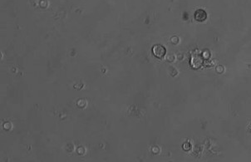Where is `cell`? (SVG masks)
I'll list each match as a JSON object with an SVG mask.
<instances>
[{
  "instance_id": "6da1fadb",
  "label": "cell",
  "mask_w": 251,
  "mask_h": 162,
  "mask_svg": "<svg viewBox=\"0 0 251 162\" xmlns=\"http://www.w3.org/2000/svg\"><path fill=\"white\" fill-rule=\"evenodd\" d=\"M206 18H207V14H206L205 11H204L203 9H199L195 13V18L197 21L203 22L206 19Z\"/></svg>"
},
{
  "instance_id": "7a4b0ae2",
  "label": "cell",
  "mask_w": 251,
  "mask_h": 162,
  "mask_svg": "<svg viewBox=\"0 0 251 162\" xmlns=\"http://www.w3.org/2000/svg\"><path fill=\"white\" fill-rule=\"evenodd\" d=\"M153 52H154V53H155L156 57H158V58H163L165 53H166V49L164 48L162 46H160V45H157V46H155V48H154Z\"/></svg>"
}]
</instances>
